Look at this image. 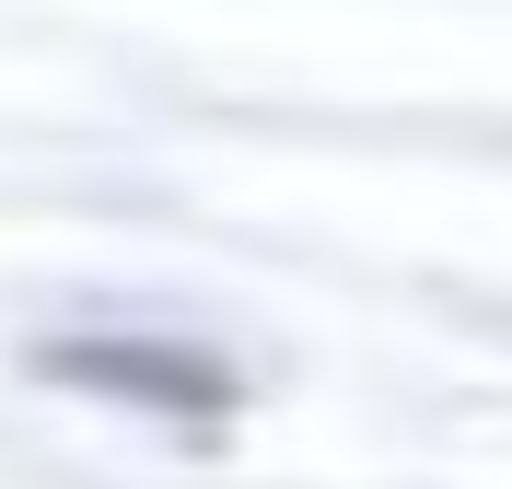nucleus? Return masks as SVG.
<instances>
[{
	"mask_svg": "<svg viewBox=\"0 0 512 489\" xmlns=\"http://www.w3.org/2000/svg\"><path fill=\"white\" fill-rule=\"evenodd\" d=\"M35 373L82 408H117V420H163V431H210L245 408V373H233L210 338H152V326H82V338H47Z\"/></svg>",
	"mask_w": 512,
	"mask_h": 489,
	"instance_id": "obj_1",
	"label": "nucleus"
}]
</instances>
